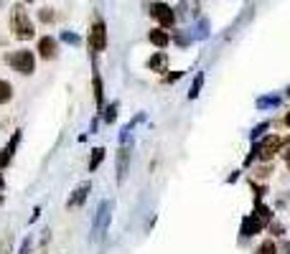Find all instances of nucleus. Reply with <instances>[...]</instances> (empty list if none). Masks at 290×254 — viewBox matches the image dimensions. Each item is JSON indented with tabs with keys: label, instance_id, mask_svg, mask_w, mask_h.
<instances>
[{
	"label": "nucleus",
	"instance_id": "nucleus-1",
	"mask_svg": "<svg viewBox=\"0 0 290 254\" xmlns=\"http://www.w3.org/2000/svg\"><path fill=\"white\" fill-rule=\"evenodd\" d=\"M10 31H13V36L20 38V41L33 38V23H31V18H28L23 5H16L13 13H10Z\"/></svg>",
	"mask_w": 290,
	"mask_h": 254
},
{
	"label": "nucleus",
	"instance_id": "nucleus-2",
	"mask_svg": "<svg viewBox=\"0 0 290 254\" xmlns=\"http://www.w3.org/2000/svg\"><path fill=\"white\" fill-rule=\"evenodd\" d=\"M8 61H10V66H13L18 74H26L28 76V74L36 71V56H33L31 51H26V49L23 51H16Z\"/></svg>",
	"mask_w": 290,
	"mask_h": 254
},
{
	"label": "nucleus",
	"instance_id": "nucleus-3",
	"mask_svg": "<svg viewBox=\"0 0 290 254\" xmlns=\"http://www.w3.org/2000/svg\"><path fill=\"white\" fill-rule=\"evenodd\" d=\"M105 46H107V28L102 20H94L92 28H89V49L99 53V51H105Z\"/></svg>",
	"mask_w": 290,
	"mask_h": 254
},
{
	"label": "nucleus",
	"instance_id": "nucleus-4",
	"mask_svg": "<svg viewBox=\"0 0 290 254\" xmlns=\"http://www.w3.org/2000/svg\"><path fill=\"white\" fill-rule=\"evenodd\" d=\"M280 137L277 135H270V137H265L260 145H257V158L260 160H272L275 158V152H280Z\"/></svg>",
	"mask_w": 290,
	"mask_h": 254
},
{
	"label": "nucleus",
	"instance_id": "nucleus-5",
	"mask_svg": "<svg viewBox=\"0 0 290 254\" xmlns=\"http://www.w3.org/2000/svg\"><path fill=\"white\" fill-rule=\"evenodd\" d=\"M265 221H270V211H267V208H260V216H250L247 221H244V226H242V234H244V237H252V234H257V231L265 226Z\"/></svg>",
	"mask_w": 290,
	"mask_h": 254
},
{
	"label": "nucleus",
	"instance_id": "nucleus-6",
	"mask_svg": "<svg viewBox=\"0 0 290 254\" xmlns=\"http://www.w3.org/2000/svg\"><path fill=\"white\" fill-rule=\"evenodd\" d=\"M150 16L158 20L161 26H165V28H171L173 26V20H176V16H173V10L165 5V3H155L153 8H150Z\"/></svg>",
	"mask_w": 290,
	"mask_h": 254
},
{
	"label": "nucleus",
	"instance_id": "nucleus-7",
	"mask_svg": "<svg viewBox=\"0 0 290 254\" xmlns=\"http://www.w3.org/2000/svg\"><path fill=\"white\" fill-rule=\"evenodd\" d=\"M56 41H54L51 36H46V38H41L38 41V51H41V56L43 59H54V56H56Z\"/></svg>",
	"mask_w": 290,
	"mask_h": 254
},
{
	"label": "nucleus",
	"instance_id": "nucleus-8",
	"mask_svg": "<svg viewBox=\"0 0 290 254\" xmlns=\"http://www.w3.org/2000/svg\"><path fill=\"white\" fill-rule=\"evenodd\" d=\"M148 66L153 71H165V66H168V59H165V53H155V56L148 61Z\"/></svg>",
	"mask_w": 290,
	"mask_h": 254
},
{
	"label": "nucleus",
	"instance_id": "nucleus-9",
	"mask_svg": "<svg viewBox=\"0 0 290 254\" xmlns=\"http://www.w3.org/2000/svg\"><path fill=\"white\" fill-rule=\"evenodd\" d=\"M107 221H109V203H102V211H99V221H97V237L105 231V226H107Z\"/></svg>",
	"mask_w": 290,
	"mask_h": 254
},
{
	"label": "nucleus",
	"instance_id": "nucleus-10",
	"mask_svg": "<svg viewBox=\"0 0 290 254\" xmlns=\"http://www.w3.org/2000/svg\"><path fill=\"white\" fill-rule=\"evenodd\" d=\"M150 43H155V46H168V33L163 31H150Z\"/></svg>",
	"mask_w": 290,
	"mask_h": 254
},
{
	"label": "nucleus",
	"instance_id": "nucleus-11",
	"mask_svg": "<svg viewBox=\"0 0 290 254\" xmlns=\"http://www.w3.org/2000/svg\"><path fill=\"white\" fill-rule=\"evenodd\" d=\"M10 97H13V86H10L8 82H3V79H0V104H5Z\"/></svg>",
	"mask_w": 290,
	"mask_h": 254
},
{
	"label": "nucleus",
	"instance_id": "nucleus-12",
	"mask_svg": "<svg viewBox=\"0 0 290 254\" xmlns=\"http://www.w3.org/2000/svg\"><path fill=\"white\" fill-rule=\"evenodd\" d=\"M92 86H94V102H97V107H102V79H99L97 74H94Z\"/></svg>",
	"mask_w": 290,
	"mask_h": 254
},
{
	"label": "nucleus",
	"instance_id": "nucleus-13",
	"mask_svg": "<svg viewBox=\"0 0 290 254\" xmlns=\"http://www.w3.org/2000/svg\"><path fill=\"white\" fill-rule=\"evenodd\" d=\"M87 193H89V186H82L79 191H76V196H72V201H69V206H79L84 198H87Z\"/></svg>",
	"mask_w": 290,
	"mask_h": 254
},
{
	"label": "nucleus",
	"instance_id": "nucleus-14",
	"mask_svg": "<svg viewBox=\"0 0 290 254\" xmlns=\"http://www.w3.org/2000/svg\"><path fill=\"white\" fill-rule=\"evenodd\" d=\"M125 170H127V150L120 152V181L125 178Z\"/></svg>",
	"mask_w": 290,
	"mask_h": 254
},
{
	"label": "nucleus",
	"instance_id": "nucleus-15",
	"mask_svg": "<svg viewBox=\"0 0 290 254\" xmlns=\"http://www.w3.org/2000/svg\"><path fill=\"white\" fill-rule=\"evenodd\" d=\"M280 155H283L285 160H290V137L280 142Z\"/></svg>",
	"mask_w": 290,
	"mask_h": 254
},
{
	"label": "nucleus",
	"instance_id": "nucleus-16",
	"mask_svg": "<svg viewBox=\"0 0 290 254\" xmlns=\"http://www.w3.org/2000/svg\"><path fill=\"white\" fill-rule=\"evenodd\" d=\"M54 18H56V16L51 13V8H41V20H43V23H51Z\"/></svg>",
	"mask_w": 290,
	"mask_h": 254
},
{
	"label": "nucleus",
	"instance_id": "nucleus-17",
	"mask_svg": "<svg viewBox=\"0 0 290 254\" xmlns=\"http://www.w3.org/2000/svg\"><path fill=\"white\" fill-rule=\"evenodd\" d=\"M94 152H97V155L92 158V163H89V168H92V170H94V168H97V165H99V163H102V158H105V150H94Z\"/></svg>",
	"mask_w": 290,
	"mask_h": 254
},
{
	"label": "nucleus",
	"instance_id": "nucleus-18",
	"mask_svg": "<svg viewBox=\"0 0 290 254\" xmlns=\"http://www.w3.org/2000/svg\"><path fill=\"white\" fill-rule=\"evenodd\" d=\"M260 254H277V249H275L272 241H265V244L260 247Z\"/></svg>",
	"mask_w": 290,
	"mask_h": 254
},
{
	"label": "nucleus",
	"instance_id": "nucleus-19",
	"mask_svg": "<svg viewBox=\"0 0 290 254\" xmlns=\"http://www.w3.org/2000/svg\"><path fill=\"white\" fill-rule=\"evenodd\" d=\"M285 125H288V127H290V112H288V115H285Z\"/></svg>",
	"mask_w": 290,
	"mask_h": 254
},
{
	"label": "nucleus",
	"instance_id": "nucleus-20",
	"mask_svg": "<svg viewBox=\"0 0 290 254\" xmlns=\"http://www.w3.org/2000/svg\"><path fill=\"white\" fill-rule=\"evenodd\" d=\"M26 3H33V0H26Z\"/></svg>",
	"mask_w": 290,
	"mask_h": 254
}]
</instances>
